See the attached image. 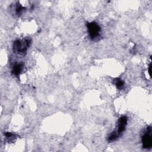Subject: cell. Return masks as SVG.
<instances>
[{
  "label": "cell",
  "mask_w": 152,
  "mask_h": 152,
  "mask_svg": "<svg viewBox=\"0 0 152 152\" xmlns=\"http://www.w3.org/2000/svg\"><path fill=\"white\" fill-rule=\"evenodd\" d=\"M127 117L125 116H122L119 118L116 126V130L112 132L107 138V141L109 142H112L116 140L121 135L122 132L125 129L127 124Z\"/></svg>",
  "instance_id": "6da1fadb"
},
{
  "label": "cell",
  "mask_w": 152,
  "mask_h": 152,
  "mask_svg": "<svg viewBox=\"0 0 152 152\" xmlns=\"http://www.w3.org/2000/svg\"><path fill=\"white\" fill-rule=\"evenodd\" d=\"M24 7H23L20 4L17 3L15 5V13L16 15H20V14H22V12L24 11Z\"/></svg>",
  "instance_id": "52a82bcc"
},
{
  "label": "cell",
  "mask_w": 152,
  "mask_h": 152,
  "mask_svg": "<svg viewBox=\"0 0 152 152\" xmlns=\"http://www.w3.org/2000/svg\"><path fill=\"white\" fill-rule=\"evenodd\" d=\"M142 144L144 148L148 149L152 146V138H151V128L150 126L148 127L142 136Z\"/></svg>",
  "instance_id": "277c9868"
},
{
  "label": "cell",
  "mask_w": 152,
  "mask_h": 152,
  "mask_svg": "<svg viewBox=\"0 0 152 152\" xmlns=\"http://www.w3.org/2000/svg\"><path fill=\"white\" fill-rule=\"evenodd\" d=\"M113 83L114 84H115L116 87L119 89V90H122L123 88H124V81L120 79V78H115L114 80H113Z\"/></svg>",
  "instance_id": "8992f818"
},
{
  "label": "cell",
  "mask_w": 152,
  "mask_h": 152,
  "mask_svg": "<svg viewBox=\"0 0 152 152\" xmlns=\"http://www.w3.org/2000/svg\"><path fill=\"white\" fill-rule=\"evenodd\" d=\"M88 33L91 40H96L100 36L101 28L100 26L96 22L88 23L87 24Z\"/></svg>",
  "instance_id": "3957f363"
},
{
  "label": "cell",
  "mask_w": 152,
  "mask_h": 152,
  "mask_svg": "<svg viewBox=\"0 0 152 152\" xmlns=\"http://www.w3.org/2000/svg\"><path fill=\"white\" fill-rule=\"evenodd\" d=\"M23 64L21 63L15 64L12 67V69L11 71L12 74L15 76H18L23 70Z\"/></svg>",
  "instance_id": "5b68a950"
},
{
  "label": "cell",
  "mask_w": 152,
  "mask_h": 152,
  "mask_svg": "<svg viewBox=\"0 0 152 152\" xmlns=\"http://www.w3.org/2000/svg\"><path fill=\"white\" fill-rule=\"evenodd\" d=\"M30 43L31 40L28 38L23 40H16L13 43V50L15 53L24 55Z\"/></svg>",
  "instance_id": "7a4b0ae2"
},
{
  "label": "cell",
  "mask_w": 152,
  "mask_h": 152,
  "mask_svg": "<svg viewBox=\"0 0 152 152\" xmlns=\"http://www.w3.org/2000/svg\"><path fill=\"white\" fill-rule=\"evenodd\" d=\"M4 135L9 141H12L15 138V135L11 132H5Z\"/></svg>",
  "instance_id": "ba28073f"
}]
</instances>
